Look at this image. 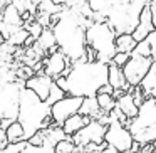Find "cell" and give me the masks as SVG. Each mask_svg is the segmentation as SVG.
Returning a JSON list of instances; mask_svg holds the SVG:
<instances>
[{
  "label": "cell",
  "mask_w": 156,
  "mask_h": 153,
  "mask_svg": "<svg viewBox=\"0 0 156 153\" xmlns=\"http://www.w3.org/2000/svg\"><path fill=\"white\" fill-rule=\"evenodd\" d=\"M91 24L92 20L84 17L77 9L66 7L59 14L57 24L52 27L59 51L64 52L72 64L86 61V52H87L86 34H87V27Z\"/></svg>",
  "instance_id": "cell-1"
},
{
  "label": "cell",
  "mask_w": 156,
  "mask_h": 153,
  "mask_svg": "<svg viewBox=\"0 0 156 153\" xmlns=\"http://www.w3.org/2000/svg\"><path fill=\"white\" fill-rule=\"evenodd\" d=\"M109 64L104 62H74L69 69L67 76V96L76 98H96L99 89L108 84Z\"/></svg>",
  "instance_id": "cell-2"
},
{
  "label": "cell",
  "mask_w": 156,
  "mask_h": 153,
  "mask_svg": "<svg viewBox=\"0 0 156 153\" xmlns=\"http://www.w3.org/2000/svg\"><path fill=\"white\" fill-rule=\"evenodd\" d=\"M19 123L25 131V141L30 140L39 131H47L54 128V121L51 116V106L42 101L35 93L29 89H22L20 94V109H19ZM61 128V126H59Z\"/></svg>",
  "instance_id": "cell-3"
},
{
  "label": "cell",
  "mask_w": 156,
  "mask_h": 153,
  "mask_svg": "<svg viewBox=\"0 0 156 153\" xmlns=\"http://www.w3.org/2000/svg\"><path fill=\"white\" fill-rule=\"evenodd\" d=\"M148 4V0H112V5L109 7L104 19L109 27L116 32V35L133 34Z\"/></svg>",
  "instance_id": "cell-4"
},
{
  "label": "cell",
  "mask_w": 156,
  "mask_h": 153,
  "mask_svg": "<svg viewBox=\"0 0 156 153\" xmlns=\"http://www.w3.org/2000/svg\"><path fill=\"white\" fill-rule=\"evenodd\" d=\"M126 128L131 131L134 143L139 146L151 145L156 141V98H146L134 119Z\"/></svg>",
  "instance_id": "cell-5"
},
{
  "label": "cell",
  "mask_w": 156,
  "mask_h": 153,
  "mask_svg": "<svg viewBox=\"0 0 156 153\" xmlns=\"http://www.w3.org/2000/svg\"><path fill=\"white\" fill-rule=\"evenodd\" d=\"M87 47L96 52L99 62L111 64L114 56L118 54L116 49V32L108 25V22H92L87 27Z\"/></svg>",
  "instance_id": "cell-6"
},
{
  "label": "cell",
  "mask_w": 156,
  "mask_h": 153,
  "mask_svg": "<svg viewBox=\"0 0 156 153\" xmlns=\"http://www.w3.org/2000/svg\"><path fill=\"white\" fill-rule=\"evenodd\" d=\"M25 88L24 81H15L4 86L0 89V119H9V121H17L19 109H20V94Z\"/></svg>",
  "instance_id": "cell-7"
},
{
  "label": "cell",
  "mask_w": 156,
  "mask_h": 153,
  "mask_svg": "<svg viewBox=\"0 0 156 153\" xmlns=\"http://www.w3.org/2000/svg\"><path fill=\"white\" fill-rule=\"evenodd\" d=\"M104 143L109 148H114L119 153H128L134 146V140H133L131 131L122 123L111 118H109V125H108V129H106Z\"/></svg>",
  "instance_id": "cell-8"
},
{
  "label": "cell",
  "mask_w": 156,
  "mask_h": 153,
  "mask_svg": "<svg viewBox=\"0 0 156 153\" xmlns=\"http://www.w3.org/2000/svg\"><path fill=\"white\" fill-rule=\"evenodd\" d=\"M106 129L108 126L104 123L98 121V119H92L89 125H86L81 131L76 136H72L74 140V145L77 148H86L87 145H106L104 143V136H106Z\"/></svg>",
  "instance_id": "cell-9"
},
{
  "label": "cell",
  "mask_w": 156,
  "mask_h": 153,
  "mask_svg": "<svg viewBox=\"0 0 156 153\" xmlns=\"http://www.w3.org/2000/svg\"><path fill=\"white\" fill-rule=\"evenodd\" d=\"M153 64H154V61L151 57H134V56H131L129 62L122 67L126 82L133 88H138L141 84V81L146 78V74L149 72V69L153 67Z\"/></svg>",
  "instance_id": "cell-10"
},
{
  "label": "cell",
  "mask_w": 156,
  "mask_h": 153,
  "mask_svg": "<svg viewBox=\"0 0 156 153\" xmlns=\"http://www.w3.org/2000/svg\"><path fill=\"white\" fill-rule=\"evenodd\" d=\"M82 98H76V96H66L64 99H61L59 103H55L54 106H51V116L55 126H61L67 121L71 116L77 115L79 109L82 106Z\"/></svg>",
  "instance_id": "cell-11"
},
{
  "label": "cell",
  "mask_w": 156,
  "mask_h": 153,
  "mask_svg": "<svg viewBox=\"0 0 156 153\" xmlns=\"http://www.w3.org/2000/svg\"><path fill=\"white\" fill-rule=\"evenodd\" d=\"M42 64H44V74L47 76V78H51L52 81H55V79L62 78V76H64V78L67 76L72 62L69 61V57L64 52L57 51V52H54V54H49L47 57H44Z\"/></svg>",
  "instance_id": "cell-12"
},
{
  "label": "cell",
  "mask_w": 156,
  "mask_h": 153,
  "mask_svg": "<svg viewBox=\"0 0 156 153\" xmlns=\"http://www.w3.org/2000/svg\"><path fill=\"white\" fill-rule=\"evenodd\" d=\"M52 84H54V81L51 78H47L45 74H35L30 79L25 81V89L35 93L42 101H47L49 94H51V89H52Z\"/></svg>",
  "instance_id": "cell-13"
},
{
  "label": "cell",
  "mask_w": 156,
  "mask_h": 153,
  "mask_svg": "<svg viewBox=\"0 0 156 153\" xmlns=\"http://www.w3.org/2000/svg\"><path fill=\"white\" fill-rule=\"evenodd\" d=\"M148 5H149V4H148ZM154 31H156V29H154L153 20H151V12H149V7H146L144 10H143L141 17H139L138 27H136L134 32H133V37H134V41L139 44V42H143L144 39H148Z\"/></svg>",
  "instance_id": "cell-14"
},
{
  "label": "cell",
  "mask_w": 156,
  "mask_h": 153,
  "mask_svg": "<svg viewBox=\"0 0 156 153\" xmlns=\"http://www.w3.org/2000/svg\"><path fill=\"white\" fill-rule=\"evenodd\" d=\"M116 106H118V109L129 119V121L134 119L139 113V108L136 106L134 98H133V93H124L121 98H118L116 99Z\"/></svg>",
  "instance_id": "cell-15"
},
{
  "label": "cell",
  "mask_w": 156,
  "mask_h": 153,
  "mask_svg": "<svg viewBox=\"0 0 156 153\" xmlns=\"http://www.w3.org/2000/svg\"><path fill=\"white\" fill-rule=\"evenodd\" d=\"M91 121H92L91 118H86V116H82V115L77 113V115L71 116V118L62 125V131L66 133V136H71L72 138V136H76L86 125H89Z\"/></svg>",
  "instance_id": "cell-16"
},
{
  "label": "cell",
  "mask_w": 156,
  "mask_h": 153,
  "mask_svg": "<svg viewBox=\"0 0 156 153\" xmlns=\"http://www.w3.org/2000/svg\"><path fill=\"white\" fill-rule=\"evenodd\" d=\"M79 115L86 116V118H91V119H101L104 116V113L101 111L96 98H86L82 101L81 109H79Z\"/></svg>",
  "instance_id": "cell-17"
},
{
  "label": "cell",
  "mask_w": 156,
  "mask_h": 153,
  "mask_svg": "<svg viewBox=\"0 0 156 153\" xmlns=\"http://www.w3.org/2000/svg\"><path fill=\"white\" fill-rule=\"evenodd\" d=\"M108 84L112 86L114 91H124V88L128 86L122 74V69L116 67V66L109 64V72H108Z\"/></svg>",
  "instance_id": "cell-18"
},
{
  "label": "cell",
  "mask_w": 156,
  "mask_h": 153,
  "mask_svg": "<svg viewBox=\"0 0 156 153\" xmlns=\"http://www.w3.org/2000/svg\"><path fill=\"white\" fill-rule=\"evenodd\" d=\"M37 46H39V47H41L44 52H47V54H54V52L59 51L52 29H44L42 35L39 37V41H37Z\"/></svg>",
  "instance_id": "cell-19"
},
{
  "label": "cell",
  "mask_w": 156,
  "mask_h": 153,
  "mask_svg": "<svg viewBox=\"0 0 156 153\" xmlns=\"http://www.w3.org/2000/svg\"><path fill=\"white\" fill-rule=\"evenodd\" d=\"M2 20L9 25H14V27H24V20H22V14L14 7V4L7 2L5 5V10H4V15H2Z\"/></svg>",
  "instance_id": "cell-20"
},
{
  "label": "cell",
  "mask_w": 156,
  "mask_h": 153,
  "mask_svg": "<svg viewBox=\"0 0 156 153\" xmlns=\"http://www.w3.org/2000/svg\"><path fill=\"white\" fill-rule=\"evenodd\" d=\"M64 2H55V0H42L37 5V14H45V15H57L64 10Z\"/></svg>",
  "instance_id": "cell-21"
},
{
  "label": "cell",
  "mask_w": 156,
  "mask_h": 153,
  "mask_svg": "<svg viewBox=\"0 0 156 153\" xmlns=\"http://www.w3.org/2000/svg\"><path fill=\"white\" fill-rule=\"evenodd\" d=\"M136 46H138V42L134 41L133 34H122V35H118V37H116V49H118V52L133 54Z\"/></svg>",
  "instance_id": "cell-22"
},
{
  "label": "cell",
  "mask_w": 156,
  "mask_h": 153,
  "mask_svg": "<svg viewBox=\"0 0 156 153\" xmlns=\"http://www.w3.org/2000/svg\"><path fill=\"white\" fill-rule=\"evenodd\" d=\"M5 133H7V140H9V143H10V145L25 141V131H24V128H22V125L19 121L12 123Z\"/></svg>",
  "instance_id": "cell-23"
},
{
  "label": "cell",
  "mask_w": 156,
  "mask_h": 153,
  "mask_svg": "<svg viewBox=\"0 0 156 153\" xmlns=\"http://www.w3.org/2000/svg\"><path fill=\"white\" fill-rule=\"evenodd\" d=\"M96 99H98V104L104 115H109L116 109V99L111 94H98Z\"/></svg>",
  "instance_id": "cell-24"
},
{
  "label": "cell",
  "mask_w": 156,
  "mask_h": 153,
  "mask_svg": "<svg viewBox=\"0 0 156 153\" xmlns=\"http://www.w3.org/2000/svg\"><path fill=\"white\" fill-rule=\"evenodd\" d=\"M76 148H77V146L74 145V140H72L71 136H67L66 140L59 141L57 145L54 146V151L55 153H74Z\"/></svg>",
  "instance_id": "cell-25"
},
{
  "label": "cell",
  "mask_w": 156,
  "mask_h": 153,
  "mask_svg": "<svg viewBox=\"0 0 156 153\" xmlns=\"http://www.w3.org/2000/svg\"><path fill=\"white\" fill-rule=\"evenodd\" d=\"M66 96H67V94H66V93L54 82V84H52V89H51V94H49V99H47L45 103H47L49 106H54L55 103H59L61 99H64Z\"/></svg>",
  "instance_id": "cell-26"
},
{
  "label": "cell",
  "mask_w": 156,
  "mask_h": 153,
  "mask_svg": "<svg viewBox=\"0 0 156 153\" xmlns=\"http://www.w3.org/2000/svg\"><path fill=\"white\" fill-rule=\"evenodd\" d=\"M24 29L29 32V35H30V37L35 39V41H39V37H41L42 32H44V27H42L37 20H32V22H29V24H25Z\"/></svg>",
  "instance_id": "cell-27"
},
{
  "label": "cell",
  "mask_w": 156,
  "mask_h": 153,
  "mask_svg": "<svg viewBox=\"0 0 156 153\" xmlns=\"http://www.w3.org/2000/svg\"><path fill=\"white\" fill-rule=\"evenodd\" d=\"M27 39H29V32L25 31V29H20V31L15 32V34L12 35V37L9 39L7 42H9L10 46H14V47H17V46H24Z\"/></svg>",
  "instance_id": "cell-28"
},
{
  "label": "cell",
  "mask_w": 156,
  "mask_h": 153,
  "mask_svg": "<svg viewBox=\"0 0 156 153\" xmlns=\"http://www.w3.org/2000/svg\"><path fill=\"white\" fill-rule=\"evenodd\" d=\"M19 153H55L54 151V146L51 145V143L45 141L44 146H41V148H35V146H30L27 143V146H25L24 150H20Z\"/></svg>",
  "instance_id": "cell-29"
},
{
  "label": "cell",
  "mask_w": 156,
  "mask_h": 153,
  "mask_svg": "<svg viewBox=\"0 0 156 153\" xmlns=\"http://www.w3.org/2000/svg\"><path fill=\"white\" fill-rule=\"evenodd\" d=\"M129 59H131V54H124V52H118V54L114 56V59L111 61L112 66H116V67L122 69L126 64L129 62Z\"/></svg>",
  "instance_id": "cell-30"
},
{
  "label": "cell",
  "mask_w": 156,
  "mask_h": 153,
  "mask_svg": "<svg viewBox=\"0 0 156 153\" xmlns=\"http://www.w3.org/2000/svg\"><path fill=\"white\" fill-rule=\"evenodd\" d=\"M144 41H146V44H148V47H149V56H151V59L156 61V31L153 32L148 39H144Z\"/></svg>",
  "instance_id": "cell-31"
},
{
  "label": "cell",
  "mask_w": 156,
  "mask_h": 153,
  "mask_svg": "<svg viewBox=\"0 0 156 153\" xmlns=\"http://www.w3.org/2000/svg\"><path fill=\"white\" fill-rule=\"evenodd\" d=\"M25 146H27V141H22V143H15V145H9L7 148L4 150V151L0 153H19L20 150H24Z\"/></svg>",
  "instance_id": "cell-32"
},
{
  "label": "cell",
  "mask_w": 156,
  "mask_h": 153,
  "mask_svg": "<svg viewBox=\"0 0 156 153\" xmlns=\"http://www.w3.org/2000/svg\"><path fill=\"white\" fill-rule=\"evenodd\" d=\"M9 145H10V143H9V140H7V133L0 128V151H4Z\"/></svg>",
  "instance_id": "cell-33"
},
{
  "label": "cell",
  "mask_w": 156,
  "mask_h": 153,
  "mask_svg": "<svg viewBox=\"0 0 156 153\" xmlns=\"http://www.w3.org/2000/svg\"><path fill=\"white\" fill-rule=\"evenodd\" d=\"M148 7H149V12H151V20H153V25H154V29H156V0H151Z\"/></svg>",
  "instance_id": "cell-34"
},
{
  "label": "cell",
  "mask_w": 156,
  "mask_h": 153,
  "mask_svg": "<svg viewBox=\"0 0 156 153\" xmlns=\"http://www.w3.org/2000/svg\"><path fill=\"white\" fill-rule=\"evenodd\" d=\"M54 82H55V84H57L59 88L62 89V91L66 93V94H67V79H66L64 76H62V78H59V79H55Z\"/></svg>",
  "instance_id": "cell-35"
},
{
  "label": "cell",
  "mask_w": 156,
  "mask_h": 153,
  "mask_svg": "<svg viewBox=\"0 0 156 153\" xmlns=\"http://www.w3.org/2000/svg\"><path fill=\"white\" fill-rule=\"evenodd\" d=\"M112 93H114V89H112V86L106 84V86H102V88L99 89V93H98V94H111V96H112Z\"/></svg>",
  "instance_id": "cell-36"
},
{
  "label": "cell",
  "mask_w": 156,
  "mask_h": 153,
  "mask_svg": "<svg viewBox=\"0 0 156 153\" xmlns=\"http://www.w3.org/2000/svg\"><path fill=\"white\" fill-rule=\"evenodd\" d=\"M5 5H7V0H0V20H2V15H4Z\"/></svg>",
  "instance_id": "cell-37"
},
{
  "label": "cell",
  "mask_w": 156,
  "mask_h": 153,
  "mask_svg": "<svg viewBox=\"0 0 156 153\" xmlns=\"http://www.w3.org/2000/svg\"><path fill=\"white\" fill-rule=\"evenodd\" d=\"M102 153H119V151H116L114 148H109V146H106V148L102 150Z\"/></svg>",
  "instance_id": "cell-38"
},
{
  "label": "cell",
  "mask_w": 156,
  "mask_h": 153,
  "mask_svg": "<svg viewBox=\"0 0 156 153\" xmlns=\"http://www.w3.org/2000/svg\"><path fill=\"white\" fill-rule=\"evenodd\" d=\"M5 42H7V41H5V39H4V37H2V35H0V47H2V46H4V44H5Z\"/></svg>",
  "instance_id": "cell-39"
},
{
  "label": "cell",
  "mask_w": 156,
  "mask_h": 153,
  "mask_svg": "<svg viewBox=\"0 0 156 153\" xmlns=\"http://www.w3.org/2000/svg\"><path fill=\"white\" fill-rule=\"evenodd\" d=\"M151 146H153V151L156 153V141H154V143H151Z\"/></svg>",
  "instance_id": "cell-40"
}]
</instances>
